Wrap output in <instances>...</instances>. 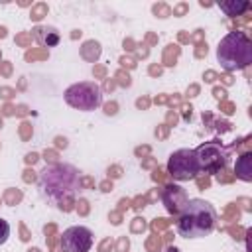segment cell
Returning <instances> with one entry per match:
<instances>
[{"mask_svg": "<svg viewBox=\"0 0 252 252\" xmlns=\"http://www.w3.org/2000/svg\"><path fill=\"white\" fill-rule=\"evenodd\" d=\"M37 187L47 201L61 207L65 201L73 199L75 191L79 189V171L69 163L45 165L39 173Z\"/></svg>", "mask_w": 252, "mask_h": 252, "instance_id": "1", "label": "cell"}, {"mask_svg": "<svg viewBox=\"0 0 252 252\" xmlns=\"http://www.w3.org/2000/svg\"><path fill=\"white\" fill-rule=\"evenodd\" d=\"M217 211L205 199H187L177 217V232L185 238H201L215 230Z\"/></svg>", "mask_w": 252, "mask_h": 252, "instance_id": "2", "label": "cell"}, {"mask_svg": "<svg viewBox=\"0 0 252 252\" xmlns=\"http://www.w3.org/2000/svg\"><path fill=\"white\" fill-rule=\"evenodd\" d=\"M217 61L224 71H240L252 63V39L244 32H228L217 47Z\"/></svg>", "mask_w": 252, "mask_h": 252, "instance_id": "3", "label": "cell"}, {"mask_svg": "<svg viewBox=\"0 0 252 252\" xmlns=\"http://www.w3.org/2000/svg\"><path fill=\"white\" fill-rule=\"evenodd\" d=\"M65 102L77 110H94L102 104V91L93 81H81L65 91Z\"/></svg>", "mask_w": 252, "mask_h": 252, "instance_id": "4", "label": "cell"}, {"mask_svg": "<svg viewBox=\"0 0 252 252\" xmlns=\"http://www.w3.org/2000/svg\"><path fill=\"white\" fill-rule=\"evenodd\" d=\"M195 158L199 163V171L219 173L220 169L226 167L230 156H228V150L219 140H209L195 148Z\"/></svg>", "mask_w": 252, "mask_h": 252, "instance_id": "5", "label": "cell"}, {"mask_svg": "<svg viewBox=\"0 0 252 252\" xmlns=\"http://www.w3.org/2000/svg\"><path fill=\"white\" fill-rule=\"evenodd\" d=\"M167 173L173 177V181H189L195 179L199 173V163L195 158V150L181 148L175 150L167 159Z\"/></svg>", "mask_w": 252, "mask_h": 252, "instance_id": "6", "label": "cell"}, {"mask_svg": "<svg viewBox=\"0 0 252 252\" xmlns=\"http://www.w3.org/2000/svg\"><path fill=\"white\" fill-rule=\"evenodd\" d=\"M93 246V232L87 226H69L61 236L63 252H89Z\"/></svg>", "mask_w": 252, "mask_h": 252, "instance_id": "7", "label": "cell"}, {"mask_svg": "<svg viewBox=\"0 0 252 252\" xmlns=\"http://www.w3.org/2000/svg\"><path fill=\"white\" fill-rule=\"evenodd\" d=\"M161 201L167 209V213L171 215H179L187 203V195H185V189H181L179 185H167L163 189V195H161Z\"/></svg>", "mask_w": 252, "mask_h": 252, "instance_id": "8", "label": "cell"}, {"mask_svg": "<svg viewBox=\"0 0 252 252\" xmlns=\"http://www.w3.org/2000/svg\"><path fill=\"white\" fill-rule=\"evenodd\" d=\"M35 41L39 43V45H43V47H55L57 43H59V32L55 30V28H45V26H39V28H35Z\"/></svg>", "mask_w": 252, "mask_h": 252, "instance_id": "9", "label": "cell"}, {"mask_svg": "<svg viewBox=\"0 0 252 252\" xmlns=\"http://www.w3.org/2000/svg\"><path fill=\"white\" fill-rule=\"evenodd\" d=\"M234 171H236V177H240L242 181H252V154L250 152L236 158Z\"/></svg>", "mask_w": 252, "mask_h": 252, "instance_id": "10", "label": "cell"}, {"mask_svg": "<svg viewBox=\"0 0 252 252\" xmlns=\"http://www.w3.org/2000/svg\"><path fill=\"white\" fill-rule=\"evenodd\" d=\"M250 2L248 0H224L219 2V8L226 14V16H242L246 10H250Z\"/></svg>", "mask_w": 252, "mask_h": 252, "instance_id": "11", "label": "cell"}, {"mask_svg": "<svg viewBox=\"0 0 252 252\" xmlns=\"http://www.w3.org/2000/svg\"><path fill=\"white\" fill-rule=\"evenodd\" d=\"M8 236H10V224H8V220L0 219V246L8 240Z\"/></svg>", "mask_w": 252, "mask_h": 252, "instance_id": "12", "label": "cell"}, {"mask_svg": "<svg viewBox=\"0 0 252 252\" xmlns=\"http://www.w3.org/2000/svg\"><path fill=\"white\" fill-rule=\"evenodd\" d=\"M163 252H181V250H179L177 246H167V248H165Z\"/></svg>", "mask_w": 252, "mask_h": 252, "instance_id": "13", "label": "cell"}]
</instances>
